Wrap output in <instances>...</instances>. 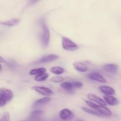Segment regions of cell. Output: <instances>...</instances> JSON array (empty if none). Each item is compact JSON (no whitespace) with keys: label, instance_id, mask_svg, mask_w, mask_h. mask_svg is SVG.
Here are the masks:
<instances>
[{"label":"cell","instance_id":"27","mask_svg":"<svg viewBox=\"0 0 121 121\" xmlns=\"http://www.w3.org/2000/svg\"><path fill=\"white\" fill-rule=\"evenodd\" d=\"M6 60H5L4 58L3 57H2L1 56H0V63H4L5 62Z\"/></svg>","mask_w":121,"mask_h":121},{"label":"cell","instance_id":"3","mask_svg":"<svg viewBox=\"0 0 121 121\" xmlns=\"http://www.w3.org/2000/svg\"><path fill=\"white\" fill-rule=\"evenodd\" d=\"M62 46L64 49L68 51H74L79 49V46L76 43L66 37H62Z\"/></svg>","mask_w":121,"mask_h":121},{"label":"cell","instance_id":"12","mask_svg":"<svg viewBox=\"0 0 121 121\" xmlns=\"http://www.w3.org/2000/svg\"><path fill=\"white\" fill-rule=\"evenodd\" d=\"M43 114V111L41 110H35L32 112L30 115L28 121H37Z\"/></svg>","mask_w":121,"mask_h":121},{"label":"cell","instance_id":"22","mask_svg":"<svg viewBox=\"0 0 121 121\" xmlns=\"http://www.w3.org/2000/svg\"><path fill=\"white\" fill-rule=\"evenodd\" d=\"M0 121H10V116L8 112L0 114Z\"/></svg>","mask_w":121,"mask_h":121},{"label":"cell","instance_id":"8","mask_svg":"<svg viewBox=\"0 0 121 121\" xmlns=\"http://www.w3.org/2000/svg\"><path fill=\"white\" fill-rule=\"evenodd\" d=\"M73 67L76 70L81 72H85L87 71L89 68L86 64H84L82 62L76 61L73 64Z\"/></svg>","mask_w":121,"mask_h":121},{"label":"cell","instance_id":"13","mask_svg":"<svg viewBox=\"0 0 121 121\" xmlns=\"http://www.w3.org/2000/svg\"><path fill=\"white\" fill-rule=\"evenodd\" d=\"M104 98L106 104H108L110 106H115L119 103V101L116 97L111 95H105Z\"/></svg>","mask_w":121,"mask_h":121},{"label":"cell","instance_id":"20","mask_svg":"<svg viewBox=\"0 0 121 121\" xmlns=\"http://www.w3.org/2000/svg\"><path fill=\"white\" fill-rule=\"evenodd\" d=\"M48 77H49V74L44 72V73L35 76V80L37 81H44L46 79H47Z\"/></svg>","mask_w":121,"mask_h":121},{"label":"cell","instance_id":"17","mask_svg":"<svg viewBox=\"0 0 121 121\" xmlns=\"http://www.w3.org/2000/svg\"><path fill=\"white\" fill-rule=\"evenodd\" d=\"M84 112H85L87 113L90 114V115H94V116H98V117H105L104 116H103L102 115H101L100 113H99V112H96V110H92V109H89V108L86 107H82L81 108Z\"/></svg>","mask_w":121,"mask_h":121},{"label":"cell","instance_id":"29","mask_svg":"<svg viewBox=\"0 0 121 121\" xmlns=\"http://www.w3.org/2000/svg\"><path fill=\"white\" fill-rule=\"evenodd\" d=\"M2 65H1V64H0V71H1V70H2Z\"/></svg>","mask_w":121,"mask_h":121},{"label":"cell","instance_id":"5","mask_svg":"<svg viewBox=\"0 0 121 121\" xmlns=\"http://www.w3.org/2000/svg\"><path fill=\"white\" fill-rule=\"evenodd\" d=\"M74 114L68 109H64L59 113V117L64 121H70L74 118Z\"/></svg>","mask_w":121,"mask_h":121},{"label":"cell","instance_id":"1","mask_svg":"<svg viewBox=\"0 0 121 121\" xmlns=\"http://www.w3.org/2000/svg\"><path fill=\"white\" fill-rule=\"evenodd\" d=\"M85 102L89 106L93 108V110L99 112V113L105 117H109V116H112V112L108 108L106 107L105 106L95 104V103H93V102L89 100H85Z\"/></svg>","mask_w":121,"mask_h":121},{"label":"cell","instance_id":"14","mask_svg":"<svg viewBox=\"0 0 121 121\" xmlns=\"http://www.w3.org/2000/svg\"><path fill=\"white\" fill-rule=\"evenodd\" d=\"M99 90L105 95H113L115 94V91L113 88L107 85H102L99 87Z\"/></svg>","mask_w":121,"mask_h":121},{"label":"cell","instance_id":"18","mask_svg":"<svg viewBox=\"0 0 121 121\" xmlns=\"http://www.w3.org/2000/svg\"><path fill=\"white\" fill-rule=\"evenodd\" d=\"M65 69L60 66H53L50 70L51 72L56 75L62 74L65 72Z\"/></svg>","mask_w":121,"mask_h":121},{"label":"cell","instance_id":"7","mask_svg":"<svg viewBox=\"0 0 121 121\" xmlns=\"http://www.w3.org/2000/svg\"><path fill=\"white\" fill-rule=\"evenodd\" d=\"M58 59H59V56L57 55H48L42 57L41 59L35 62V64H44V63L51 62L55 61Z\"/></svg>","mask_w":121,"mask_h":121},{"label":"cell","instance_id":"16","mask_svg":"<svg viewBox=\"0 0 121 121\" xmlns=\"http://www.w3.org/2000/svg\"><path fill=\"white\" fill-rule=\"evenodd\" d=\"M51 100V98H50L49 97H43V98H40V99L37 100L35 101L34 103V106L37 107V106H43L44 104H46V103H48Z\"/></svg>","mask_w":121,"mask_h":121},{"label":"cell","instance_id":"15","mask_svg":"<svg viewBox=\"0 0 121 121\" xmlns=\"http://www.w3.org/2000/svg\"><path fill=\"white\" fill-rule=\"evenodd\" d=\"M105 71H107L108 72H111V73H115L117 71L118 69V65L114 64H106V65H104L103 67Z\"/></svg>","mask_w":121,"mask_h":121},{"label":"cell","instance_id":"21","mask_svg":"<svg viewBox=\"0 0 121 121\" xmlns=\"http://www.w3.org/2000/svg\"><path fill=\"white\" fill-rule=\"evenodd\" d=\"M60 87H61L62 88H63L64 90H66V91H71V90H73V85H72V83H69V82H64V83H62L61 84H60Z\"/></svg>","mask_w":121,"mask_h":121},{"label":"cell","instance_id":"11","mask_svg":"<svg viewBox=\"0 0 121 121\" xmlns=\"http://www.w3.org/2000/svg\"><path fill=\"white\" fill-rule=\"evenodd\" d=\"M20 21H21V19H20V18H18V19H12L7 20H0V24L4 25V26L12 27V26H15L18 24Z\"/></svg>","mask_w":121,"mask_h":121},{"label":"cell","instance_id":"6","mask_svg":"<svg viewBox=\"0 0 121 121\" xmlns=\"http://www.w3.org/2000/svg\"><path fill=\"white\" fill-rule=\"evenodd\" d=\"M31 88L33 90H35L39 93L45 96H50L53 95L54 93L52 90L48 88L47 87H41V86H33Z\"/></svg>","mask_w":121,"mask_h":121},{"label":"cell","instance_id":"19","mask_svg":"<svg viewBox=\"0 0 121 121\" xmlns=\"http://www.w3.org/2000/svg\"><path fill=\"white\" fill-rule=\"evenodd\" d=\"M46 69L45 68H43V67L39 68L33 69V70H31V71H30V74L37 75L41 74L44 73V72H46Z\"/></svg>","mask_w":121,"mask_h":121},{"label":"cell","instance_id":"2","mask_svg":"<svg viewBox=\"0 0 121 121\" xmlns=\"http://www.w3.org/2000/svg\"><path fill=\"white\" fill-rule=\"evenodd\" d=\"M13 97L14 94L11 90L5 88H0V107L4 106L7 102L13 99Z\"/></svg>","mask_w":121,"mask_h":121},{"label":"cell","instance_id":"10","mask_svg":"<svg viewBox=\"0 0 121 121\" xmlns=\"http://www.w3.org/2000/svg\"><path fill=\"white\" fill-rule=\"evenodd\" d=\"M87 97L89 100H90L91 101H93V102H96V103H98V104H99V105L105 106L107 104L104 100H103L102 98L98 97V96H96L95 94H94L93 93L89 94L87 96Z\"/></svg>","mask_w":121,"mask_h":121},{"label":"cell","instance_id":"25","mask_svg":"<svg viewBox=\"0 0 121 121\" xmlns=\"http://www.w3.org/2000/svg\"><path fill=\"white\" fill-rule=\"evenodd\" d=\"M72 85H73V87L76 88H79L82 87L83 84L80 81H74L73 83H72Z\"/></svg>","mask_w":121,"mask_h":121},{"label":"cell","instance_id":"23","mask_svg":"<svg viewBox=\"0 0 121 121\" xmlns=\"http://www.w3.org/2000/svg\"><path fill=\"white\" fill-rule=\"evenodd\" d=\"M64 80H65V78L61 76H54L50 78L51 81L55 83H60Z\"/></svg>","mask_w":121,"mask_h":121},{"label":"cell","instance_id":"4","mask_svg":"<svg viewBox=\"0 0 121 121\" xmlns=\"http://www.w3.org/2000/svg\"><path fill=\"white\" fill-rule=\"evenodd\" d=\"M50 34L49 30L46 24H43V33L41 36V41L44 47H47L49 44Z\"/></svg>","mask_w":121,"mask_h":121},{"label":"cell","instance_id":"26","mask_svg":"<svg viewBox=\"0 0 121 121\" xmlns=\"http://www.w3.org/2000/svg\"><path fill=\"white\" fill-rule=\"evenodd\" d=\"M39 1H40V0H29V4L30 5L35 4L36 3V2H37Z\"/></svg>","mask_w":121,"mask_h":121},{"label":"cell","instance_id":"30","mask_svg":"<svg viewBox=\"0 0 121 121\" xmlns=\"http://www.w3.org/2000/svg\"><path fill=\"white\" fill-rule=\"evenodd\" d=\"M28 121V120H27V121Z\"/></svg>","mask_w":121,"mask_h":121},{"label":"cell","instance_id":"28","mask_svg":"<svg viewBox=\"0 0 121 121\" xmlns=\"http://www.w3.org/2000/svg\"><path fill=\"white\" fill-rule=\"evenodd\" d=\"M75 121H83V119H76Z\"/></svg>","mask_w":121,"mask_h":121},{"label":"cell","instance_id":"24","mask_svg":"<svg viewBox=\"0 0 121 121\" xmlns=\"http://www.w3.org/2000/svg\"><path fill=\"white\" fill-rule=\"evenodd\" d=\"M6 64L8 66V67H9L11 70H15L17 67V64L16 62L15 61L13 60H8V61L5 62Z\"/></svg>","mask_w":121,"mask_h":121},{"label":"cell","instance_id":"9","mask_svg":"<svg viewBox=\"0 0 121 121\" xmlns=\"http://www.w3.org/2000/svg\"><path fill=\"white\" fill-rule=\"evenodd\" d=\"M87 77L92 80L96 81L99 82L101 83H106V80L101 74L97 72H93V73L89 74L87 75Z\"/></svg>","mask_w":121,"mask_h":121}]
</instances>
